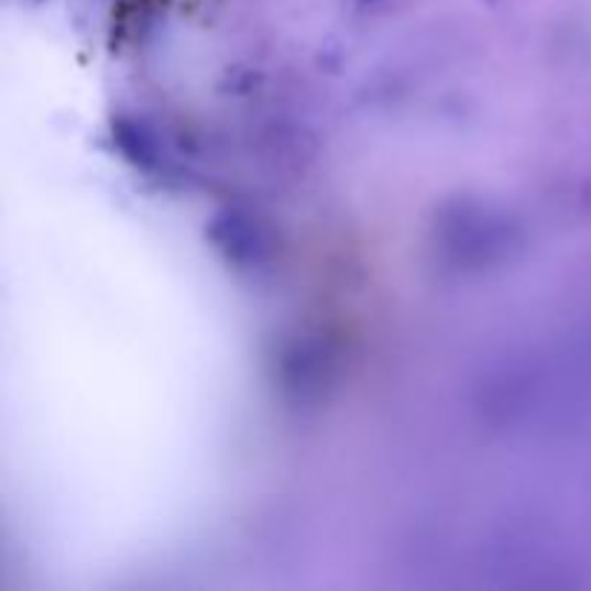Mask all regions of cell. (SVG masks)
I'll return each instance as SVG.
<instances>
[{"label": "cell", "mask_w": 591, "mask_h": 591, "mask_svg": "<svg viewBox=\"0 0 591 591\" xmlns=\"http://www.w3.org/2000/svg\"><path fill=\"white\" fill-rule=\"evenodd\" d=\"M116 136H119V144H122L130 160L147 165V162L156 156V147H153L151 136H147L142 128H136V124H119Z\"/></svg>", "instance_id": "cell-1"}]
</instances>
